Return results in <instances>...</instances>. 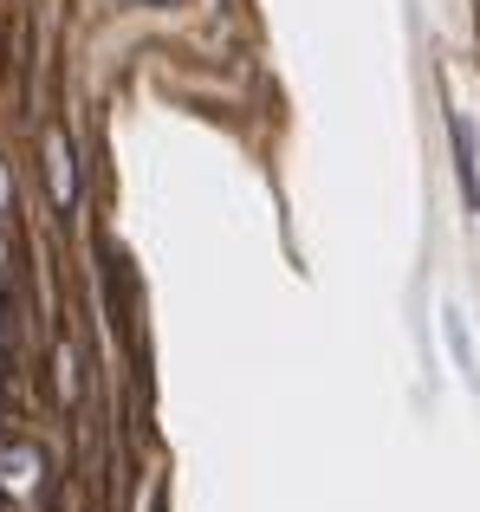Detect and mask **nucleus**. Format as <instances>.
<instances>
[{
    "label": "nucleus",
    "mask_w": 480,
    "mask_h": 512,
    "mask_svg": "<svg viewBox=\"0 0 480 512\" xmlns=\"http://www.w3.org/2000/svg\"><path fill=\"white\" fill-rule=\"evenodd\" d=\"M0 195H7V175H0Z\"/></svg>",
    "instance_id": "nucleus-4"
},
{
    "label": "nucleus",
    "mask_w": 480,
    "mask_h": 512,
    "mask_svg": "<svg viewBox=\"0 0 480 512\" xmlns=\"http://www.w3.org/2000/svg\"><path fill=\"white\" fill-rule=\"evenodd\" d=\"M33 448H0V474H7V480H26V474H33Z\"/></svg>",
    "instance_id": "nucleus-3"
},
{
    "label": "nucleus",
    "mask_w": 480,
    "mask_h": 512,
    "mask_svg": "<svg viewBox=\"0 0 480 512\" xmlns=\"http://www.w3.org/2000/svg\"><path fill=\"white\" fill-rule=\"evenodd\" d=\"M455 143H461V182H468V201L480 195V182H474V130L455 117Z\"/></svg>",
    "instance_id": "nucleus-2"
},
{
    "label": "nucleus",
    "mask_w": 480,
    "mask_h": 512,
    "mask_svg": "<svg viewBox=\"0 0 480 512\" xmlns=\"http://www.w3.org/2000/svg\"><path fill=\"white\" fill-rule=\"evenodd\" d=\"M46 156H52V195L72 201V150H65V137H46Z\"/></svg>",
    "instance_id": "nucleus-1"
}]
</instances>
